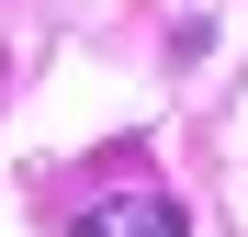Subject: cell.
<instances>
[{
  "label": "cell",
  "instance_id": "obj_1",
  "mask_svg": "<svg viewBox=\"0 0 248 237\" xmlns=\"http://www.w3.org/2000/svg\"><path fill=\"white\" fill-rule=\"evenodd\" d=\"M68 237H181V204L170 192H102Z\"/></svg>",
  "mask_w": 248,
  "mask_h": 237
}]
</instances>
